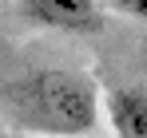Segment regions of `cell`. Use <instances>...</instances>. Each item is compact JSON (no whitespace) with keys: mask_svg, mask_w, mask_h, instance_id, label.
Wrapping results in <instances>:
<instances>
[{"mask_svg":"<svg viewBox=\"0 0 147 138\" xmlns=\"http://www.w3.org/2000/svg\"><path fill=\"white\" fill-rule=\"evenodd\" d=\"M103 115L115 138H147V91L139 87H111L103 99Z\"/></svg>","mask_w":147,"mask_h":138,"instance_id":"3957f363","label":"cell"},{"mask_svg":"<svg viewBox=\"0 0 147 138\" xmlns=\"http://www.w3.org/2000/svg\"><path fill=\"white\" fill-rule=\"evenodd\" d=\"M4 115L12 126L40 138H88L103 118V95L96 79L80 71H32L8 83Z\"/></svg>","mask_w":147,"mask_h":138,"instance_id":"6da1fadb","label":"cell"},{"mask_svg":"<svg viewBox=\"0 0 147 138\" xmlns=\"http://www.w3.org/2000/svg\"><path fill=\"white\" fill-rule=\"evenodd\" d=\"M20 16L52 32H99L103 0H20Z\"/></svg>","mask_w":147,"mask_h":138,"instance_id":"7a4b0ae2","label":"cell"},{"mask_svg":"<svg viewBox=\"0 0 147 138\" xmlns=\"http://www.w3.org/2000/svg\"><path fill=\"white\" fill-rule=\"evenodd\" d=\"M103 8H111L119 16H131V20H147V0H103Z\"/></svg>","mask_w":147,"mask_h":138,"instance_id":"277c9868","label":"cell"}]
</instances>
